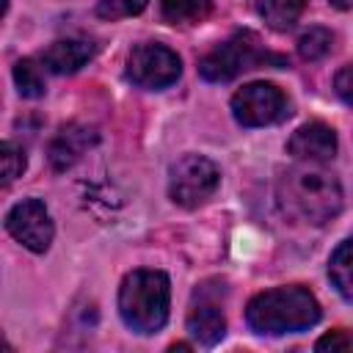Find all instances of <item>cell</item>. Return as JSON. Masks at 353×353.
Listing matches in <instances>:
<instances>
[{"label": "cell", "mask_w": 353, "mask_h": 353, "mask_svg": "<svg viewBox=\"0 0 353 353\" xmlns=\"http://www.w3.org/2000/svg\"><path fill=\"white\" fill-rule=\"evenodd\" d=\"M276 199L287 218L323 226L342 210V185L320 163L303 160L301 165H292L279 176Z\"/></svg>", "instance_id": "6da1fadb"}, {"label": "cell", "mask_w": 353, "mask_h": 353, "mask_svg": "<svg viewBox=\"0 0 353 353\" xmlns=\"http://www.w3.org/2000/svg\"><path fill=\"white\" fill-rule=\"evenodd\" d=\"M320 320V303L309 287L290 284L254 295L245 306V323L254 334L281 336L312 328Z\"/></svg>", "instance_id": "7a4b0ae2"}, {"label": "cell", "mask_w": 353, "mask_h": 353, "mask_svg": "<svg viewBox=\"0 0 353 353\" xmlns=\"http://www.w3.org/2000/svg\"><path fill=\"white\" fill-rule=\"evenodd\" d=\"M171 284L163 270H132L119 287V314L135 334H154L168 320Z\"/></svg>", "instance_id": "3957f363"}, {"label": "cell", "mask_w": 353, "mask_h": 353, "mask_svg": "<svg viewBox=\"0 0 353 353\" xmlns=\"http://www.w3.org/2000/svg\"><path fill=\"white\" fill-rule=\"evenodd\" d=\"M262 63H276V66H287V61L281 55L265 52L259 47V39L248 30L234 33L232 39H226L223 44H218L212 52H207L199 61V74L210 83H226L232 77H237L245 69H256Z\"/></svg>", "instance_id": "277c9868"}, {"label": "cell", "mask_w": 353, "mask_h": 353, "mask_svg": "<svg viewBox=\"0 0 353 353\" xmlns=\"http://www.w3.org/2000/svg\"><path fill=\"white\" fill-rule=\"evenodd\" d=\"M221 182L218 165L204 154H185L168 171V196L174 204L193 210L201 207Z\"/></svg>", "instance_id": "5b68a950"}, {"label": "cell", "mask_w": 353, "mask_h": 353, "mask_svg": "<svg viewBox=\"0 0 353 353\" xmlns=\"http://www.w3.org/2000/svg\"><path fill=\"white\" fill-rule=\"evenodd\" d=\"M179 74H182V61L165 44L143 41V44L132 47V52L127 55V77L141 88L163 91L168 85H174L179 80Z\"/></svg>", "instance_id": "8992f818"}, {"label": "cell", "mask_w": 353, "mask_h": 353, "mask_svg": "<svg viewBox=\"0 0 353 353\" xmlns=\"http://www.w3.org/2000/svg\"><path fill=\"white\" fill-rule=\"evenodd\" d=\"M232 116L243 127H265L287 116V97L273 83H248L232 97Z\"/></svg>", "instance_id": "52a82bcc"}, {"label": "cell", "mask_w": 353, "mask_h": 353, "mask_svg": "<svg viewBox=\"0 0 353 353\" xmlns=\"http://www.w3.org/2000/svg\"><path fill=\"white\" fill-rule=\"evenodd\" d=\"M6 229L17 243H22L33 254H44L52 243V234H55L52 218H50L44 201H39V199L17 201L6 212Z\"/></svg>", "instance_id": "ba28073f"}, {"label": "cell", "mask_w": 353, "mask_h": 353, "mask_svg": "<svg viewBox=\"0 0 353 353\" xmlns=\"http://www.w3.org/2000/svg\"><path fill=\"white\" fill-rule=\"evenodd\" d=\"M99 141L97 130L88 127V124H80V121H72V124H63L55 138L50 141L47 146V160L55 171H66L72 168L94 143Z\"/></svg>", "instance_id": "9c48e42d"}, {"label": "cell", "mask_w": 353, "mask_h": 353, "mask_svg": "<svg viewBox=\"0 0 353 353\" xmlns=\"http://www.w3.org/2000/svg\"><path fill=\"white\" fill-rule=\"evenodd\" d=\"M188 331H190V336H196L207 347L218 345L226 334L223 309H221L218 298H210L207 287H199L193 295V303L188 309Z\"/></svg>", "instance_id": "30bf717a"}, {"label": "cell", "mask_w": 353, "mask_h": 353, "mask_svg": "<svg viewBox=\"0 0 353 353\" xmlns=\"http://www.w3.org/2000/svg\"><path fill=\"white\" fill-rule=\"evenodd\" d=\"M287 152L295 160H312V163H325L336 154V132L325 121H306L301 124L290 141Z\"/></svg>", "instance_id": "8fae6325"}, {"label": "cell", "mask_w": 353, "mask_h": 353, "mask_svg": "<svg viewBox=\"0 0 353 353\" xmlns=\"http://www.w3.org/2000/svg\"><path fill=\"white\" fill-rule=\"evenodd\" d=\"M91 58H94L91 39H58L44 50L41 63L55 74H72L83 69Z\"/></svg>", "instance_id": "7c38bea8"}, {"label": "cell", "mask_w": 353, "mask_h": 353, "mask_svg": "<svg viewBox=\"0 0 353 353\" xmlns=\"http://www.w3.org/2000/svg\"><path fill=\"white\" fill-rule=\"evenodd\" d=\"M306 3L309 0H254V8L265 19L268 28H273V30H290L301 19Z\"/></svg>", "instance_id": "4fadbf2b"}, {"label": "cell", "mask_w": 353, "mask_h": 353, "mask_svg": "<svg viewBox=\"0 0 353 353\" xmlns=\"http://www.w3.org/2000/svg\"><path fill=\"white\" fill-rule=\"evenodd\" d=\"M328 276L345 301H353V237L339 243L328 259Z\"/></svg>", "instance_id": "5bb4252c"}, {"label": "cell", "mask_w": 353, "mask_h": 353, "mask_svg": "<svg viewBox=\"0 0 353 353\" xmlns=\"http://www.w3.org/2000/svg\"><path fill=\"white\" fill-rule=\"evenodd\" d=\"M210 0H160L163 19L171 25H193L210 14Z\"/></svg>", "instance_id": "9a60e30c"}, {"label": "cell", "mask_w": 353, "mask_h": 353, "mask_svg": "<svg viewBox=\"0 0 353 353\" xmlns=\"http://www.w3.org/2000/svg\"><path fill=\"white\" fill-rule=\"evenodd\" d=\"M331 47H334V33L328 28H317V25L303 30L298 39V55L303 61H320L331 52Z\"/></svg>", "instance_id": "2e32d148"}, {"label": "cell", "mask_w": 353, "mask_h": 353, "mask_svg": "<svg viewBox=\"0 0 353 353\" xmlns=\"http://www.w3.org/2000/svg\"><path fill=\"white\" fill-rule=\"evenodd\" d=\"M14 83H17V91L25 97V99H39L44 97V77H41V69L36 66V61L30 58H22L14 63Z\"/></svg>", "instance_id": "e0dca14e"}, {"label": "cell", "mask_w": 353, "mask_h": 353, "mask_svg": "<svg viewBox=\"0 0 353 353\" xmlns=\"http://www.w3.org/2000/svg\"><path fill=\"white\" fill-rule=\"evenodd\" d=\"M28 165V157H25V149L17 146L14 141H3L0 146V171H3V185H11L17 176H22Z\"/></svg>", "instance_id": "ac0fdd59"}, {"label": "cell", "mask_w": 353, "mask_h": 353, "mask_svg": "<svg viewBox=\"0 0 353 353\" xmlns=\"http://www.w3.org/2000/svg\"><path fill=\"white\" fill-rule=\"evenodd\" d=\"M146 3L149 0H97V14L102 19H124L141 14Z\"/></svg>", "instance_id": "d6986e66"}, {"label": "cell", "mask_w": 353, "mask_h": 353, "mask_svg": "<svg viewBox=\"0 0 353 353\" xmlns=\"http://www.w3.org/2000/svg\"><path fill=\"white\" fill-rule=\"evenodd\" d=\"M314 350H320V353H350L353 350V331H345V328L328 331L325 336H320L314 342Z\"/></svg>", "instance_id": "ffe728a7"}, {"label": "cell", "mask_w": 353, "mask_h": 353, "mask_svg": "<svg viewBox=\"0 0 353 353\" xmlns=\"http://www.w3.org/2000/svg\"><path fill=\"white\" fill-rule=\"evenodd\" d=\"M334 91H336V97H339L342 102L353 105V63H347V66H342V69L336 72V77H334Z\"/></svg>", "instance_id": "44dd1931"}, {"label": "cell", "mask_w": 353, "mask_h": 353, "mask_svg": "<svg viewBox=\"0 0 353 353\" xmlns=\"http://www.w3.org/2000/svg\"><path fill=\"white\" fill-rule=\"evenodd\" d=\"M334 8H339V11H347V8H353V0H328Z\"/></svg>", "instance_id": "7402d4cb"}, {"label": "cell", "mask_w": 353, "mask_h": 353, "mask_svg": "<svg viewBox=\"0 0 353 353\" xmlns=\"http://www.w3.org/2000/svg\"><path fill=\"white\" fill-rule=\"evenodd\" d=\"M171 350H190V345H185V342H176V345H171Z\"/></svg>", "instance_id": "603a6c76"}]
</instances>
